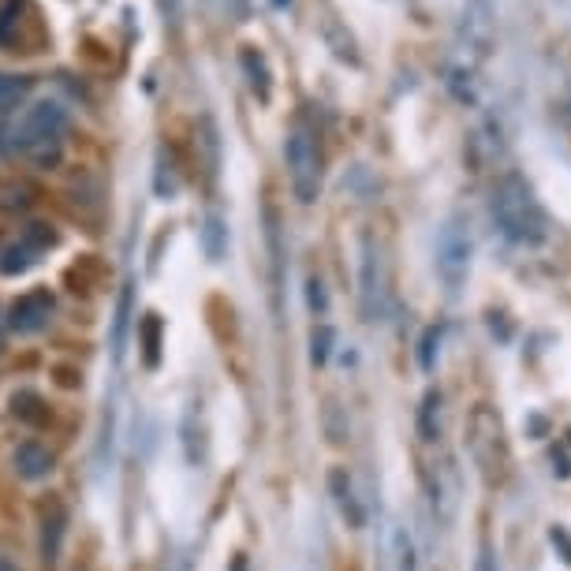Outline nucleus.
<instances>
[{
	"label": "nucleus",
	"mask_w": 571,
	"mask_h": 571,
	"mask_svg": "<svg viewBox=\"0 0 571 571\" xmlns=\"http://www.w3.org/2000/svg\"><path fill=\"white\" fill-rule=\"evenodd\" d=\"M489 210H493V221L497 229H501V235L508 243H515V247H538V243L546 240L549 232L546 210H541V202L534 198L527 179L515 176V172L493 187Z\"/></svg>",
	"instance_id": "f257e3e1"
},
{
	"label": "nucleus",
	"mask_w": 571,
	"mask_h": 571,
	"mask_svg": "<svg viewBox=\"0 0 571 571\" xmlns=\"http://www.w3.org/2000/svg\"><path fill=\"white\" fill-rule=\"evenodd\" d=\"M68 124H71L68 108H63L60 102L42 97V102H34L20 116V124L12 127V150L23 153V158L38 168H57Z\"/></svg>",
	"instance_id": "f03ea898"
},
{
	"label": "nucleus",
	"mask_w": 571,
	"mask_h": 571,
	"mask_svg": "<svg viewBox=\"0 0 571 571\" xmlns=\"http://www.w3.org/2000/svg\"><path fill=\"white\" fill-rule=\"evenodd\" d=\"M49 45L38 0H0V53L8 57H34Z\"/></svg>",
	"instance_id": "7ed1b4c3"
},
{
	"label": "nucleus",
	"mask_w": 571,
	"mask_h": 571,
	"mask_svg": "<svg viewBox=\"0 0 571 571\" xmlns=\"http://www.w3.org/2000/svg\"><path fill=\"white\" fill-rule=\"evenodd\" d=\"M467 433H470V452H475L478 467L489 482H501L504 470H508V441H504V426L497 419L493 407L478 404L470 411V422H467Z\"/></svg>",
	"instance_id": "20e7f679"
},
{
	"label": "nucleus",
	"mask_w": 571,
	"mask_h": 571,
	"mask_svg": "<svg viewBox=\"0 0 571 571\" xmlns=\"http://www.w3.org/2000/svg\"><path fill=\"white\" fill-rule=\"evenodd\" d=\"M284 165L295 198L303 206H311L317 190H322V147H317V135H311L306 127H295L284 142Z\"/></svg>",
	"instance_id": "39448f33"
},
{
	"label": "nucleus",
	"mask_w": 571,
	"mask_h": 571,
	"mask_svg": "<svg viewBox=\"0 0 571 571\" xmlns=\"http://www.w3.org/2000/svg\"><path fill=\"white\" fill-rule=\"evenodd\" d=\"M438 273L448 284V292H459L470 277V232L456 217L438 235Z\"/></svg>",
	"instance_id": "423d86ee"
},
{
	"label": "nucleus",
	"mask_w": 571,
	"mask_h": 571,
	"mask_svg": "<svg viewBox=\"0 0 571 571\" xmlns=\"http://www.w3.org/2000/svg\"><path fill=\"white\" fill-rule=\"evenodd\" d=\"M57 243H60V232L53 229V224H42V221L26 224L23 240L4 247V254H0V277H20L26 269H34L42 254H49Z\"/></svg>",
	"instance_id": "0eeeda50"
},
{
	"label": "nucleus",
	"mask_w": 571,
	"mask_h": 571,
	"mask_svg": "<svg viewBox=\"0 0 571 571\" xmlns=\"http://www.w3.org/2000/svg\"><path fill=\"white\" fill-rule=\"evenodd\" d=\"M53 314H57V299H53V292L49 288H34V292H26L12 303V311H8V329L20 333V337H34V333H42L45 325L53 322Z\"/></svg>",
	"instance_id": "6e6552de"
},
{
	"label": "nucleus",
	"mask_w": 571,
	"mask_h": 571,
	"mask_svg": "<svg viewBox=\"0 0 571 571\" xmlns=\"http://www.w3.org/2000/svg\"><path fill=\"white\" fill-rule=\"evenodd\" d=\"M12 464H15V470H20V478H26V482H42V478H49L53 470H57L53 452L38 441H23L20 448L12 452Z\"/></svg>",
	"instance_id": "1a4fd4ad"
},
{
	"label": "nucleus",
	"mask_w": 571,
	"mask_h": 571,
	"mask_svg": "<svg viewBox=\"0 0 571 571\" xmlns=\"http://www.w3.org/2000/svg\"><path fill=\"white\" fill-rule=\"evenodd\" d=\"M63 534H68V508L53 501L42 508V560L45 564H57L63 549Z\"/></svg>",
	"instance_id": "9d476101"
},
{
	"label": "nucleus",
	"mask_w": 571,
	"mask_h": 571,
	"mask_svg": "<svg viewBox=\"0 0 571 571\" xmlns=\"http://www.w3.org/2000/svg\"><path fill=\"white\" fill-rule=\"evenodd\" d=\"M329 493H333V501H337L340 515L348 520V527L359 531L362 523H366V512H362V501H359V493H356V482H351V475L343 467L329 470Z\"/></svg>",
	"instance_id": "9b49d317"
},
{
	"label": "nucleus",
	"mask_w": 571,
	"mask_h": 571,
	"mask_svg": "<svg viewBox=\"0 0 571 571\" xmlns=\"http://www.w3.org/2000/svg\"><path fill=\"white\" fill-rule=\"evenodd\" d=\"M385 311V284H381V266L374 250H362V314L366 322H377Z\"/></svg>",
	"instance_id": "f8f14e48"
},
{
	"label": "nucleus",
	"mask_w": 571,
	"mask_h": 571,
	"mask_svg": "<svg viewBox=\"0 0 571 571\" xmlns=\"http://www.w3.org/2000/svg\"><path fill=\"white\" fill-rule=\"evenodd\" d=\"M240 68H243V75H247V86L254 94H258L261 102H269V94H273V75H269V63L254 45H247V49L240 53Z\"/></svg>",
	"instance_id": "ddd939ff"
},
{
	"label": "nucleus",
	"mask_w": 571,
	"mask_h": 571,
	"mask_svg": "<svg viewBox=\"0 0 571 571\" xmlns=\"http://www.w3.org/2000/svg\"><path fill=\"white\" fill-rule=\"evenodd\" d=\"M34 90V75H20V71H0V113L20 108Z\"/></svg>",
	"instance_id": "4468645a"
},
{
	"label": "nucleus",
	"mask_w": 571,
	"mask_h": 571,
	"mask_svg": "<svg viewBox=\"0 0 571 571\" xmlns=\"http://www.w3.org/2000/svg\"><path fill=\"white\" fill-rule=\"evenodd\" d=\"M161 340H165V322L158 314H142L139 322V343H142V362L153 370L161 362Z\"/></svg>",
	"instance_id": "2eb2a0df"
},
{
	"label": "nucleus",
	"mask_w": 571,
	"mask_h": 571,
	"mask_svg": "<svg viewBox=\"0 0 571 571\" xmlns=\"http://www.w3.org/2000/svg\"><path fill=\"white\" fill-rule=\"evenodd\" d=\"M131 314H135V292L131 284H124L120 299H116V314H113V356L120 359L124 356V343H127V325H131Z\"/></svg>",
	"instance_id": "dca6fc26"
},
{
	"label": "nucleus",
	"mask_w": 571,
	"mask_h": 571,
	"mask_svg": "<svg viewBox=\"0 0 571 571\" xmlns=\"http://www.w3.org/2000/svg\"><path fill=\"white\" fill-rule=\"evenodd\" d=\"M12 415L26 426H45L49 422V407L38 393H31V388H20V393L12 396Z\"/></svg>",
	"instance_id": "f3484780"
},
{
	"label": "nucleus",
	"mask_w": 571,
	"mask_h": 571,
	"mask_svg": "<svg viewBox=\"0 0 571 571\" xmlns=\"http://www.w3.org/2000/svg\"><path fill=\"white\" fill-rule=\"evenodd\" d=\"M419 438L433 444L441 438V393H426L419 407Z\"/></svg>",
	"instance_id": "a211bd4d"
},
{
	"label": "nucleus",
	"mask_w": 571,
	"mask_h": 571,
	"mask_svg": "<svg viewBox=\"0 0 571 571\" xmlns=\"http://www.w3.org/2000/svg\"><path fill=\"white\" fill-rule=\"evenodd\" d=\"M202 243H206V254H210V261H221L224 247H229V229H224L221 217H210V221H206Z\"/></svg>",
	"instance_id": "6ab92c4d"
},
{
	"label": "nucleus",
	"mask_w": 571,
	"mask_h": 571,
	"mask_svg": "<svg viewBox=\"0 0 571 571\" xmlns=\"http://www.w3.org/2000/svg\"><path fill=\"white\" fill-rule=\"evenodd\" d=\"M311 343H314V351H311L314 362H325V359H329V343H333V329H329V325H317Z\"/></svg>",
	"instance_id": "aec40b11"
},
{
	"label": "nucleus",
	"mask_w": 571,
	"mask_h": 571,
	"mask_svg": "<svg viewBox=\"0 0 571 571\" xmlns=\"http://www.w3.org/2000/svg\"><path fill=\"white\" fill-rule=\"evenodd\" d=\"M158 12L168 26H179V20H184V0H158Z\"/></svg>",
	"instance_id": "412c9836"
},
{
	"label": "nucleus",
	"mask_w": 571,
	"mask_h": 571,
	"mask_svg": "<svg viewBox=\"0 0 571 571\" xmlns=\"http://www.w3.org/2000/svg\"><path fill=\"white\" fill-rule=\"evenodd\" d=\"M433 343H441V333H438V329H426L422 351H419V366H422V370H433Z\"/></svg>",
	"instance_id": "4be33fe9"
},
{
	"label": "nucleus",
	"mask_w": 571,
	"mask_h": 571,
	"mask_svg": "<svg viewBox=\"0 0 571 571\" xmlns=\"http://www.w3.org/2000/svg\"><path fill=\"white\" fill-rule=\"evenodd\" d=\"M306 288H311V311L314 314H325V306H329V299H325V292H322V280H317V277H311V284H306Z\"/></svg>",
	"instance_id": "5701e85b"
},
{
	"label": "nucleus",
	"mask_w": 571,
	"mask_h": 571,
	"mask_svg": "<svg viewBox=\"0 0 571 571\" xmlns=\"http://www.w3.org/2000/svg\"><path fill=\"white\" fill-rule=\"evenodd\" d=\"M400 571H419V560H415V549L407 538H400Z\"/></svg>",
	"instance_id": "b1692460"
},
{
	"label": "nucleus",
	"mask_w": 571,
	"mask_h": 571,
	"mask_svg": "<svg viewBox=\"0 0 571 571\" xmlns=\"http://www.w3.org/2000/svg\"><path fill=\"white\" fill-rule=\"evenodd\" d=\"M475 571H497V564H493V552H489L486 546H482V552H478V564H475Z\"/></svg>",
	"instance_id": "393cba45"
},
{
	"label": "nucleus",
	"mask_w": 571,
	"mask_h": 571,
	"mask_svg": "<svg viewBox=\"0 0 571 571\" xmlns=\"http://www.w3.org/2000/svg\"><path fill=\"white\" fill-rule=\"evenodd\" d=\"M0 571H20V564H12L8 557H0Z\"/></svg>",
	"instance_id": "a878e982"
},
{
	"label": "nucleus",
	"mask_w": 571,
	"mask_h": 571,
	"mask_svg": "<svg viewBox=\"0 0 571 571\" xmlns=\"http://www.w3.org/2000/svg\"><path fill=\"white\" fill-rule=\"evenodd\" d=\"M0 153H12V139H4V131H0Z\"/></svg>",
	"instance_id": "bb28decb"
},
{
	"label": "nucleus",
	"mask_w": 571,
	"mask_h": 571,
	"mask_svg": "<svg viewBox=\"0 0 571 571\" xmlns=\"http://www.w3.org/2000/svg\"><path fill=\"white\" fill-rule=\"evenodd\" d=\"M4 329H8V322L0 317V351H4Z\"/></svg>",
	"instance_id": "cd10ccee"
},
{
	"label": "nucleus",
	"mask_w": 571,
	"mask_h": 571,
	"mask_svg": "<svg viewBox=\"0 0 571 571\" xmlns=\"http://www.w3.org/2000/svg\"><path fill=\"white\" fill-rule=\"evenodd\" d=\"M273 4H288V0H273Z\"/></svg>",
	"instance_id": "c85d7f7f"
}]
</instances>
